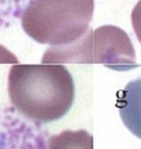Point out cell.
Wrapping results in <instances>:
<instances>
[{
	"mask_svg": "<svg viewBox=\"0 0 141 149\" xmlns=\"http://www.w3.org/2000/svg\"><path fill=\"white\" fill-rule=\"evenodd\" d=\"M131 21H132L133 30H134L139 42L141 43V0H139L136 2V5L134 6L132 14H131Z\"/></svg>",
	"mask_w": 141,
	"mask_h": 149,
	"instance_id": "cell-7",
	"label": "cell"
},
{
	"mask_svg": "<svg viewBox=\"0 0 141 149\" xmlns=\"http://www.w3.org/2000/svg\"><path fill=\"white\" fill-rule=\"evenodd\" d=\"M47 146L48 149H93V136L84 129H68L50 136Z\"/></svg>",
	"mask_w": 141,
	"mask_h": 149,
	"instance_id": "cell-6",
	"label": "cell"
},
{
	"mask_svg": "<svg viewBox=\"0 0 141 149\" xmlns=\"http://www.w3.org/2000/svg\"><path fill=\"white\" fill-rule=\"evenodd\" d=\"M40 123L12 107L0 108V149H48Z\"/></svg>",
	"mask_w": 141,
	"mask_h": 149,
	"instance_id": "cell-4",
	"label": "cell"
},
{
	"mask_svg": "<svg viewBox=\"0 0 141 149\" xmlns=\"http://www.w3.org/2000/svg\"><path fill=\"white\" fill-rule=\"evenodd\" d=\"M8 95L13 106L37 123L64 116L75 99V84L63 64H14L8 73Z\"/></svg>",
	"mask_w": 141,
	"mask_h": 149,
	"instance_id": "cell-1",
	"label": "cell"
},
{
	"mask_svg": "<svg viewBox=\"0 0 141 149\" xmlns=\"http://www.w3.org/2000/svg\"><path fill=\"white\" fill-rule=\"evenodd\" d=\"M0 63H12V64H16L17 63V58L6 48H3L2 45H0Z\"/></svg>",
	"mask_w": 141,
	"mask_h": 149,
	"instance_id": "cell-8",
	"label": "cell"
},
{
	"mask_svg": "<svg viewBox=\"0 0 141 149\" xmlns=\"http://www.w3.org/2000/svg\"><path fill=\"white\" fill-rule=\"evenodd\" d=\"M94 0H31L21 16L24 33L41 44L64 45L92 28Z\"/></svg>",
	"mask_w": 141,
	"mask_h": 149,
	"instance_id": "cell-2",
	"label": "cell"
},
{
	"mask_svg": "<svg viewBox=\"0 0 141 149\" xmlns=\"http://www.w3.org/2000/svg\"><path fill=\"white\" fill-rule=\"evenodd\" d=\"M91 63L101 64L120 72L139 66L131 37L124 29L112 24H105L93 30Z\"/></svg>",
	"mask_w": 141,
	"mask_h": 149,
	"instance_id": "cell-3",
	"label": "cell"
},
{
	"mask_svg": "<svg viewBox=\"0 0 141 149\" xmlns=\"http://www.w3.org/2000/svg\"><path fill=\"white\" fill-rule=\"evenodd\" d=\"M115 106L125 127L141 140V77L117 92Z\"/></svg>",
	"mask_w": 141,
	"mask_h": 149,
	"instance_id": "cell-5",
	"label": "cell"
}]
</instances>
